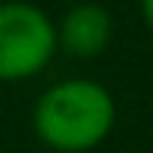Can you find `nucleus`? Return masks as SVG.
I'll return each instance as SVG.
<instances>
[{"label": "nucleus", "instance_id": "f257e3e1", "mask_svg": "<svg viewBox=\"0 0 153 153\" xmlns=\"http://www.w3.org/2000/svg\"><path fill=\"white\" fill-rule=\"evenodd\" d=\"M31 125L44 147L56 153H88L109 137L116 125V100L97 81L66 78L38 97Z\"/></svg>", "mask_w": 153, "mask_h": 153}, {"label": "nucleus", "instance_id": "f03ea898", "mask_svg": "<svg viewBox=\"0 0 153 153\" xmlns=\"http://www.w3.org/2000/svg\"><path fill=\"white\" fill-rule=\"evenodd\" d=\"M56 53V25L34 3H0V81L44 72Z\"/></svg>", "mask_w": 153, "mask_h": 153}, {"label": "nucleus", "instance_id": "7ed1b4c3", "mask_svg": "<svg viewBox=\"0 0 153 153\" xmlns=\"http://www.w3.org/2000/svg\"><path fill=\"white\" fill-rule=\"evenodd\" d=\"M113 41V16L97 3L69 6L56 22V50L72 59H94Z\"/></svg>", "mask_w": 153, "mask_h": 153}, {"label": "nucleus", "instance_id": "20e7f679", "mask_svg": "<svg viewBox=\"0 0 153 153\" xmlns=\"http://www.w3.org/2000/svg\"><path fill=\"white\" fill-rule=\"evenodd\" d=\"M141 16H144V22H147V28L153 31V0H144L141 3Z\"/></svg>", "mask_w": 153, "mask_h": 153}]
</instances>
